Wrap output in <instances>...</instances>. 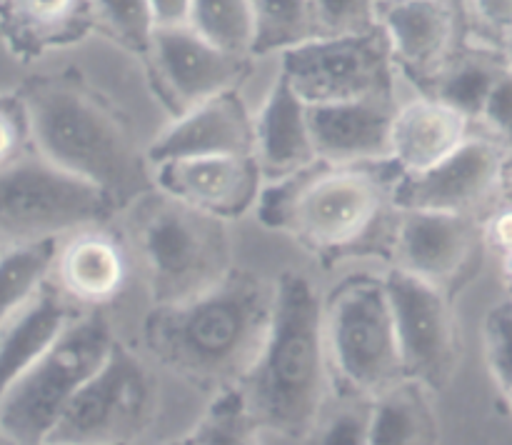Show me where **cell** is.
Listing matches in <instances>:
<instances>
[{"mask_svg":"<svg viewBox=\"0 0 512 445\" xmlns=\"http://www.w3.org/2000/svg\"><path fill=\"white\" fill-rule=\"evenodd\" d=\"M93 30V0H0V38L20 60L70 48Z\"/></svg>","mask_w":512,"mask_h":445,"instance_id":"cell-21","label":"cell"},{"mask_svg":"<svg viewBox=\"0 0 512 445\" xmlns=\"http://www.w3.org/2000/svg\"><path fill=\"white\" fill-rule=\"evenodd\" d=\"M505 400H508V403H510V408H512V395H508V398H505Z\"/></svg>","mask_w":512,"mask_h":445,"instance_id":"cell-45","label":"cell"},{"mask_svg":"<svg viewBox=\"0 0 512 445\" xmlns=\"http://www.w3.org/2000/svg\"><path fill=\"white\" fill-rule=\"evenodd\" d=\"M505 145L495 138H470L450 158L420 173H400L393 185L395 210H438L470 215L503 185Z\"/></svg>","mask_w":512,"mask_h":445,"instance_id":"cell-13","label":"cell"},{"mask_svg":"<svg viewBox=\"0 0 512 445\" xmlns=\"http://www.w3.org/2000/svg\"><path fill=\"white\" fill-rule=\"evenodd\" d=\"M483 228L470 215L398 210L393 225V268L453 295L473 265Z\"/></svg>","mask_w":512,"mask_h":445,"instance_id":"cell-14","label":"cell"},{"mask_svg":"<svg viewBox=\"0 0 512 445\" xmlns=\"http://www.w3.org/2000/svg\"><path fill=\"white\" fill-rule=\"evenodd\" d=\"M503 188L508 190L510 200H512V158L508 160V165H505V173H503Z\"/></svg>","mask_w":512,"mask_h":445,"instance_id":"cell-40","label":"cell"},{"mask_svg":"<svg viewBox=\"0 0 512 445\" xmlns=\"http://www.w3.org/2000/svg\"><path fill=\"white\" fill-rule=\"evenodd\" d=\"M370 410L373 398L343 388L330 390L318 418L300 440L303 445H368Z\"/></svg>","mask_w":512,"mask_h":445,"instance_id":"cell-29","label":"cell"},{"mask_svg":"<svg viewBox=\"0 0 512 445\" xmlns=\"http://www.w3.org/2000/svg\"><path fill=\"white\" fill-rule=\"evenodd\" d=\"M95 30L123 48L125 53L143 58L158 30L148 0H93Z\"/></svg>","mask_w":512,"mask_h":445,"instance_id":"cell-31","label":"cell"},{"mask_svg":"<svg viewBox=\"0 0 512 445\" xmlns=\"http://www.w3.org/2000/svg\"><path fill=\"white\" fill-rule=\"evenodd\" d=\"M325 300L308 275L285 270L275 280L268 338L240 393L263 430L303 438L330 395Z\"/></svg>","mask_w":512,"mask_h":445,"instance_id":"cell-4","label":"cell"},{"mask_svg":"<svg viewBox=\"0 0 512 445\" xmlns=\"http://www.w3.org/2000/svg\"><path fill=\"white\" fill-rule=\"evenodd\" d=\"M188 25L218 48L253 58L255 20L250 0H193Z\"/></svg>","mask_w":512,"mask_h":445,"instance_id":"cell-28","label":"cell"},{"mask_svg":"<svg viewBox=\"0 0 512 445\" xmlns=\"http://www.w3.org/2000/svg\"><path fill=\"white\" fill-rule=\"evenodd\" d=\"M118 210L108 193L40 153L0 170V238L8 243L60 238L83 225L108 223Z\"/></svg>","mask_w":512,"mask_h":445,"instance_id":"cell-8","label":"cell"},{"mask_svg":"<svg viewBox=\"0 0 512 445\" xmlns=\"http://www.w3.org/2000/svg\"><path fill=\"white\" fill-rule=\"evenodd\" d=\"M325 343L335 388L375 398L405 380L385 275L353 273L325 300Z\"/></svg>","mask_w":512,"mask_h":445,"instance_id":"cell-6","label":"cell"},{"mask_svg":"<svg viewBox=\"0 0 512 445\" xmlns=\"http://www.w3.org/2000/svg\"><path fill=\"white\" fill-rule=\"evenodd\" d=\"M165 445H193V440L183 438V440H173V443H165Z\"/></svg>","mask_w":512,"mask_h":445,"instance_id":"cell-43","label":"cell"},{"mask_svg":"<svg viewBox=\"0 0 512 445\" xmlns=\"http://www.w3.org/2000/svg\"><path fill=\"white\" fill-rule=\"evenodd\" d=\"M40 445H50V443H40Z\"/></svg>","mask_w":512,"mask_h":445,"instance_id":"cell-46","label":"cell"},{"mask_svg":"<svg viewBox=\"0 0 512 445\" xmlns=\"http://www.w3.org/2000/svg\"><path fill=\"white\" fill-rule=\"evenodd\" d=\"M58 240L40 238L10 243L0 253V328L50 283Z\"/></svg>","mask_w":512,"mask_h":445,"instance_id":"cell-25","label":"cell"},{"mask_svg":"<svg viewBox=\"0 0 512 445\" xmlns=\"http://www.w3.org/2000/svg\"><path fill=\"white\" fill-rule=\"evenodd\" d=\"M500 273H503V280L505 285L512 290V250L510 253L500 255Z\"/></svg>","mask_w":512,"mask_h":445,"instance_id":"cell-39","label":"cell"},{"mask_svg":"<svg viewBox=\"0 0 512 445\" xmlns=\"http://www.w3.org/2000/svg\"><path fill=\"white\" fill-rule=\"evenodd\" d=\"M78 313L83 310L75 308L53 283H48L0 328V400L48 353Z\"/></svg>","mask_w":512,"mask_h":445,"instance_id":"cell-23","label":"cell"},{"mask_svg":"<svg viewBox=\"0 0 512 445\" xmlns=\"http://www.w3.org/2000/svg\"><path fill=\"white\" fill-rule=\"evenodd\" d=\"M393 115V100L308 105L315 155L328 163L390 160Z\"/></svg>","mask_w":512,"mask_h":445,"instance_id":"cell-19","label":"cell"},{"mask_svg":"<svg viewBox=\"0 0 512 445\" xmlns=\"http://www.w3.org/2000/svg\"><path fill=\"white\" fill-rule=\"evenodd\" d=\"M483 243L493 250L495 255H505L512 250V200L500 205L488 215L483 225Z\"/></svg>","mask_w":512,"mask_h":445,"instance_id":"cell-37","label":"cell"},{"mask_svg":"<svg viewBox=\"0 0 512 445\" xmlns=\"http://www.w3.org/2000/svg\"><path fill=\"white\" fill-rule=\"evenodd\" d=\"M255 38L253 58L285 53L315 38L313 0H250Z\"/></svg>","mask_w":512,"mask_h":445,"instance_id":"cell-27","label":"cell"},{"mask_svg":"<svg viewBox=\"0 0 512 445\" xmlns=\"http://www.w3.org/2000/svg\"><path fill=\"white\" fill-rule=\"evenodd\" d=\"M480 28L495 38L508 40L512 35V0H470Z\"/></svg>","mask_w":512,"mask_h":445,"instance_id":"cell-36","label":"cell"},{"mask_svg":"<svg viewBox=\"0 0 512 445\" xmlns=\"http://www.w3.org/2000/svg\"><path fill=\"white\" fill-rule=\"evenodd\" d=\"M508 65L485 50H455L443 73L430 85L428 95L445 100L470 120H480L495 83L503 78Z\"/></svg>","mask_w":512,"mask_h":445,"instance_id":"cell-26","label":"cell"},{"mask_svg":"<svg viewBox=\"0 0 512 445\" xmlns=\"http://www.w3.org/2000/svg\"><path fill=\"white\" fill-rule=\"evenodd\" d=\"M275 283L235 265L215 288L153 305L143 320L145 350L190 385L220 393L250 373L268 338Z\"/></svg>","mask_w":512,"mask_h":445,"instance_id":"cell-1","label":"cell"},{"mask_svg":"<svg viewBox=\"0 0 512 445\" xmlns=\"http://www.w3.org/2000/svg\"><path fill=\"white\" fill-rule=\"evenodd\" d=\"M485 358L500 393L512 395V300L495 305L483 328Z\"/></svg>","mask_w":512,"mask_h":445,"instance_id":"cell-33","label":"cell"},{"mask_svg":"<svg viewBox=\"0 0 512 445\" xmlns=\"http://www.w3.org/2000/svg\"><path fill=\"white\" fill-rule=\"evenodd\" d=\"M385 285L405 378L418 380L433 393H443L460 365L458 320L450 303L453 295L400 268L388 270Z\"/></svg>","mask_w":512,"mask_h":445,"instance_id":"cell-11","label":"cell"},{"mask_svg":"<svg viewBox=\"0 0 512 445\" xmlns=\"http://www.w3.org/2000/svg\"><path fill=\"white\" fill-rule=\"evenodd\" d=\"M0 445H18V443H15L13 438H10L8 433H5V430H3V425H0Z\"/></svg>","mask_w":512,"mask_h":445,"instance_id":"cell-41","label":"cell"},{"mask_svg":"<svg viewBox=\"0 0 512 445\" xmlns=\"http://www.w3.org/2000/svg\"><path fill=\"white\" fill-rule=\"evenodd\" d=\"M50 283L75 308L100 310L130 283V250L108 223L83 225L60 235Z\"/></svg>","mask_w":512,"mask_h":445,"instance_id":"cell-16","label":"cell"},{"mask_svg":"<svg viewBox=\"0 0 512 445\" xmlns=\"http://www.w3.org/2000/svg\"><path fill=\"white\" fill-rule=\"evenodd\" d=\"M263 183L255 155H203L153 165L155 190L225 223L258 205Z\"/></svg>","mask_w":512,"mask_h":445,"instance_id":"cell-15","label":"cell"},{"mask_svg":"<svg viewBox=\"0 0 512 445\" xmlns=\"http://www.w3.org/2000/svg\"><path fill=\"white\" fill-rule=\"evenodd\" d=\"M155 380L138 355L115 340L113 350L78 390L48 433L50 445H130L155 415Z\"/></svg>","mask_w":512,"mask_h":445,"instance_id":"cell-9","label":"cell"},{"mask_svg":"<svg viewBox=\"0 0 512 445\" xmlns=\"http://www.w3.org/2000/svg\"><path fill=\"white\" fill-rule=\"evenodd\" d=\"M263 425L255 420L240 388H225L215 393L213 403L200 423L188 435L193 445H263Z\"/></svg>","mask_w":512,"mask_h":445,"instance_id":"cell-30","label":"cell"},{"mask_svg":"<svg viewBox=\"0 0 512 445\" xmlns=\"http://www.w3.org/2000/svg\"><path fill=\"white\" fill-rule=\"evenodd\" d=\"M480 120L493 130L495 140L512 148V68L505 70L503 78L495 83Z\"/></svg>","mask_w":512,"mask_h":445,"instance_id":"cell-35","label":"cell"},{"mask_svg":"<svg viewBox=\"0 0 512 445\" xmlns=\"http://www.w3.org/2000/svg\"><path fill=\"white\" fill-rule=\"evenodd\" d=\"M140 60L150 90L173 118L213 95L240 88L253 68V58L218 48L188 23L155 30L153 43Z\"/></svg>","mask_w":512,"mask_h":445,"instance_id":"cell-12","label":"cell"},{"mask_svg":"<svg viewBox=\"0 0 512 445\" xmlns=\"http://www.w3.org/2000/svg\"><path fill=\"white\" fill-rule=\"evenodd\" d=\"M35 153L108 193L120 210L153 190V163L125 110L80 70L25 85Z\"/></svg>","mask_w":512,"mask_h":445,"instance_id":"cell-2","label":"cell"},{"mask_svg":"<svg viewBox=\"0 0 512 445\" xmlns=\"http://www.w3.org/2000/svg\"><path fill=\"white\" fill-rule=\"evenodd\" d=\"M398 175L393 160L328 163L318 158L263 185L255 210L263 228L288 235L330 263L385 238V223H393Z\"/></svg>","mask_w":512,"mask_h":445,"instance_id":"cell-3","label":"cell"},{"mask_svg":"<svg viewBox=\"0 0 512 445\" xmlns=\"http://www.w3.org/2000/svg\"><path fill=\"white\" fill-rule=\"evenodd\" d=\"M280 75L308 105L393 100L395 60L383 28L313 38L280 53Z\"/></svg>","mask_w":512,"mask_h":445,"instance_id":"cell-10","label":"cell"},{"mask_svg":"<svg viewBox=\"0 0 512 445\" xmlns=\"http://www.w3.org/2000/svg\"><path fill=\"white\" fill-rule=\"evenodd\" d=\"M8 245H10V243H8V240H5V238H0V253H3V250H5V248H8Z\"/></svg>","mask_w":512,"mask_h":445,"instance_id":"cell-44","label":"cell"},{"mask_svg":"<svg viewBox=\"0 0 512 445\" xmlns=\"http://www.w3.org/2000/svg\"><path fill=\"white\" fill-rule=\"evenodd\" d=\"M505 53H508V60L512 63V35L508 40H505Z\"/></svg>","mask_w":512,"mask_h":445,"instance_id":"cell-42","label":"cell"},{"mask_svg":"<svg viewBox=\"0 0 512 445\" xmlns=\"http://www.w3.org/2000/svg\"><path fill=\"white\" fill-rule=\"evenodd\" d=\"M255 115L240 90H225L170 120L148 143L150 163L203 158V155H253Z\"/></svg>","mask_w":512,"mask_h":445,"instance_id":"cell-18","label":"cell"},{"mask_svg":"<svg viewBox=\"0 0 512 445\" xmlns=\"http://www.w3.org/2000/svg\"><path fill=\"white\" fill-rule=\"evenodd\" d=\"M380 0H313L315 38L368 33L378 28Z\"/></svg>","mask_w":512,"mask_h":445,"instance_id":"cell-32","label":"cell"},{"mask_svg":"<svg viewBox=\"0 0 512 445\" xmlns=\"http://www.w3.org/2000/svg\"><path fill=\"white\" fill-rule=\"evenodd\" d=\"M473 120L445 100L425 93L395 108L390 125V160L400 173H420L463 148Z\"/></svg>","mask_w":512,"mask_h":445,"instance_id":"cell-20","label":"cell"},{"mask_svg":"<svg viewBox=\"0 0 512 445\" xmlns=\"http://www.w3.org/2000/svg\"><path fill=\"white\" fill-rule=\"evenodd\" d=\"M133 238L153 305L183 303L215 288L233 263L228 223L148 190L133 205Z\"/></svg>","mask_w":512,"mask_h":445,"instance_id":"cell-5","label":"cell"},{"mask_svg":"<svg viewBox=\"0 0 512 445\" xmlns=\"http://www.w3.org/2000/svg\"><path fill=\"white\" fill-rule=\"evenodd\" d=\"M115 338L100 310H83L48 353L0 400V425L18 445L45 443L78 390L113 350Z\"/></svg>","mask_w":512,"mask_h":445,"instance_id":"cell-7","label":"cell"},{"mask_svg":"<svg viewBox=\"0 0 512 445\" xmlns=\"http://www.w3.org/2000/svg\"><path fill=\"white\" fill-rule=\"evenodd\" d=\"M253 155L265 180H278L318 160L310 133L308 103L280 73L255 113Z\"/></svg>","mask_w":512,"mask_h":445,"instance_id":"cell-22","label":"cell"},{"mask_svg":"<svg viewBox=\"0 0 512 445\" xmlns=\"http://www.w3.org/2000/svg\"><path fill=\"white\" fill-rule=\"evenodd\" d=\"M148 3L153 8L155 20H158V28H165V25L188 23L193 0H148Z\"/></svg>","mask_w":512,"mask_h":445,"instance_id":"cell-38","label":"cell"},{"mask_svg":"<svg viewBox=\"0 0 512 445\" xmlns=\"http://www.w3.org/2000/svg\"><path fill=\"white\" fill-rule=\"evenodd\" d=\"M378 23L388 38L393 60L415 85L428 93L458 40V10L450 0H388Z\"/></svg>","mask_w":512,"mask_h":445,"instance_id":"cell-17","label":"cell"},{"mask_svg":"<svg viewBox=\"0 0 512 445\" xmlns=\"http://www.w3.org/2000/svg\"><path fill=\"white\" fill-rule=\"evenodd\" d=\"M433 390L400 380L373 398L368 445H440Z\"/></svg>","mask_w":512,"mask_h":445,"instance_id":"cell-24","label":"cell"},{"mask_svg":"<svg viewBox=\"0 0 512 445\" xmlns=\"http://www.w3.org/2000/svg\"><path fill=\"white\" fill-rule=\"evenodd\" d=\"M35 153L33 128L23 95L0 93V170Z\"/></svg>","mask_w":512,"mask_h":445,"instance_id":"cell-34","label":"cell"}]
</instances>
